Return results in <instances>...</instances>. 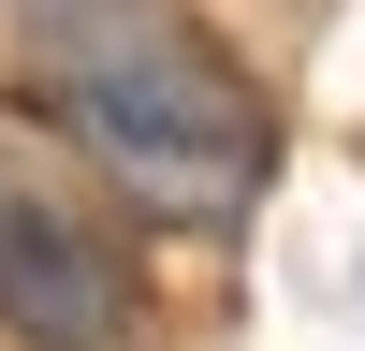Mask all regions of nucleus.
I'll return each mask as SVG.
<instances>
[{"label": "nucleus", "mask_w": 365, "mask_h": 351, "mask_svg": "<svg viewBox=\"0 0 365 351\" xmlns=\"http://www.w3.org/2000/svg\"><path fill=\"white\" fill-rule=\"evenodd\" d=\"M15 44L44 103L88 132V161L146 190L161 220H234L263 190V161H278L263 88L234 73V44L190 0H15Z\"/></svg>", "instance_id": "obj_1"}, {"label": "nucleus", "mask_w": 365, "mask_h": 351, "mask_svg": "<svg viewBox=\"0 0 365 351\" xmlns=\"http://www.w3.org/2000/svg\"><path fill=\"white\" fill-rule=\"evenodd\" d=\"M0 337L15 351H146L132 249L15 146H0Z\"/></svg>", "instance_id": "obj_2"}]
</instances>
